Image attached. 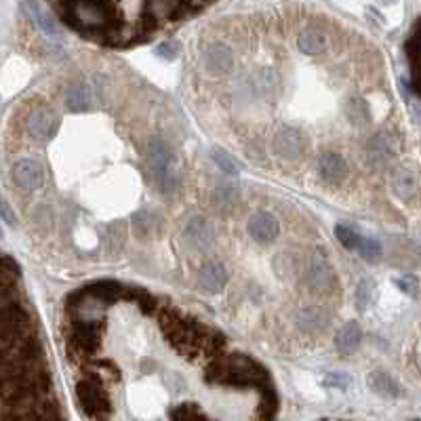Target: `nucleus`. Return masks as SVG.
Segmentation results:
<instances>
[{
    "instance_id": "bb28decb",
    "label": "nucleus",
    "mask_w": 421,
    "mask_h": 421,
    "mask_svg": "<svg viewBox=\"0 0 421 421\" xmlns=\"http://www.w3.org/2000/svg\"><path fill=\"white\" fill-rule=\"evenodd\" d=\"M177 49H179V47H177L175 42H165V44L158 47L156 53H158L160 57H165V59H175V57H177Z\"/></svg>"
},
{
    "instance_id": "9b49d317",
    "label": "nucleus",
    "mask_w": 421,
    "mask_h": 421,
    "mask_svg": "<svg viewBox=\"0 0 421 421\" xmlns=\"http://www.w3.org/2000/svg\"><path fill=\"white\" fill-rule=\"evenodd\" d=\"M318 169H320L322 179L329 181V183H339L347 175V165H345L343 156H339L335 152L322 154L320 160H318Z\"/></svg>"
},
{
    "instance_id": "f03ea898",
    "label": "nucleus",
    "mask_w": 421,
    "mask_h": 421,
    "mask_svg": "<svg viewBox=\"0 0 421 421\" xmlns=\"http://www.w3.org/2000/svg\"><path fill=\"white\" fill-rule=\"evenodd\" d=\"M76 396H79V402L87 415L101 417V415L110 413V400L104 392V383H97L93 379H85L79 383Z\"/></svg>"
},
{
    "instance_id": "cd10ccee",
    "label": "nucleus",
    "mask_w": 421,
    "mask_h": 421,
    "mask_svg": "<svg viewBox=\"0 0 421 421\" xmlns=\"http://www.w3.org/2000/svg\"><path fill=\"white\" fill-rule=\"evenodd\" d=\"M0 215H3L5 217V222L7 224H15V215H13V210L9 208V202L7 200H3V198H0Z\"/></svg>"
},
{
    "instance_id": "1a4fd4ad",
    "label": "nucleus",
    "mask_w": 421,
    "mask_h": 421,
    "mask_svg": "<svg viewBox=\"0 0 421 421\" xmlns=\"http://www.w3.org/2000/svg\"><path fill=\"white\" fill-rule=\"evenodd\" d=\"M124 291H126V287L116 283V280H99V283H93L89 287H85V293L91 299H95V302H99L104 306L124 297Z\"/></svg>"
},
{
    "instance_id": "aec40b11",
    "label": "nucleus",
    "mask_w": 421,
    "mask_h": 421,
    "mask_svg": "<svg viewBox=\"0 0 421 421\" xmlns=\"http://www.w3.org/2000/svg\"><path fill=\"white\" fill-rule=\"evenodd\" d=\"M26 9L28 11H32V15H34V22H38L40 24V28L51 36V38H59V30L55 28V24H53V17H49V15H44L42 11H40V7L38 5H26Z\"/></svg>"
},
{
    "instance_id": "7ed1b4c3",
    "label": "nucleus",
    "mask_w": 421,
    "mask_h": 421,
    "mask_svg": "<svg viewBox=\"0 0 421 421\" xmlns=\"http://www.w3.org/2000/svg\"><path fill=\"white\" fill-rule=\"evenodd\" d=\"M247 230H249V236H251L255 242L267 245V242H272V240L278 236L280 226H278V220H276L272 213H265V210H263V213H255V215L249 220Z\"/></svg>"
},
{
    "instance_id": "a878e982",
    "label": "nucleus",
    "mask_w": 421,
    "mask_h": 421,
    "mask_svg": "<svg viewBox=\"0 0 421 421\" xmlns=\"http://www.w3.org/2000/svg\"><path fill=\"white\" fill-rule=\"evenodd\" d=\"M369 299H371V283H369V280H363V283L356 287V304H358V308L365 310Z\"/></svg>"
},
{
    "instance_id": "f8f14e48",
    "label": "nucleus",
    "mask_w": 421,
    "mask_h": 421,
    "mask_svg": "<svg viewBox=\"0 0 421 421\" xmlns=\"http://www.w3.org/2000/svg\"><path fill=\"white\" fill-rule=\"evenodd\" d=\"M369 388L375 394L383 396V398H398V396H402L400 383L394 377H390L388 373H383V371H375V373L369 375Z\"/></svg>"
},
{
    "instance_id": "5701e85b",
    "label": "nucleus",
    "mask_w": 421,
    "mask_h": 421,
    "mask_svg": "<svg viewBox=\"0 0 421 421\" xmlns=\"http://www.w3.org/2000/svg\"><path fill=\"white\" fill-rule=\"evenodd\" d=\"M404 51H406V57L411 59L413 72L417 74V67H419V34H417V26H415L413 34L408 36V40L404 44Z\"/></svg>"
},
{
    "instance_id": "2eb2a0df",
    "label": "nucleus",
    "mask_w": 421,
    "mask_h": 421,
    "mask_svg": "<svg viewBox=\"0 0 421 421\" xmlns=\"http://www.w3.org/2000/svg\"><path fill=\"white\" fill-rule=\"evenodd\" d=\"M152 165H154V173H156V179L158 181H167L169 179V175H171V152L167 150V146L165 144H160V142H156V144H152Z\"/></svg>"
},
{
    "instance_id": "f3484780",
    "label": "nucleus",
    "mask_w": 421,
    "mask_h": 421,
    "mask_svg": "<svg viewBox=\"0 0 421 421\" xmlns=\"http://www.w3.org/2000/svg\"><path fill=\"white\" fill-rule=\"evenodd\" d=\"M171 421H210L206 419V415L198 408V404L194 402H183L177 404L171 413H169Z\"/></svg>"
},
{
    "instance_id": "39448f33",
    "label": "nucleus",
    "mask_w": 421,
    "mask_h": 421,
    "mask_svg": "<svg viewBox=\"0 0 421 421\" xmlns=\"http://www.w3.org/2000/svg\"><path fill=\"white\" fill-rule=\"evenodd\" d=\"M198 283H200V289L206 293H220L228 283V270L220 261H208L200 270Z\"/></svg>"
},
{
    "instance_id": "ddd939ff",
    "label": "nucleus",
    "mask_w": 421,
    "mask_h": 421,
    "mask_svg": "<svg viewBox=\"0 0 421 421\" xmlns=\"http://www.w3.org/2000/svg\"><path fill=\"white\" fill-rule=\"evenodd\" d=\"M232 65V53L224 44H215L206 51V67L210 72H228Z\"/></svg>"
},
{
    "instance_id": "9d476101",
    "label": "nucleus",
    "mask_w": 421,
    "mask_h": 421,
    "mask_svg": "<svg viewBox=\"0 0 421 421\" xmlns=\"http://www.w3.org/2000/svg\"><path fill=\"white\" fill-rule=\"evenodd\" d=\"M274 148L280 156L285 158H299L302 150H304V139L297 131L293 129H285L280 131L274 139Z\"/></svg>"
},
{
    "instance_id": "4be33fe9",
    "label": "nucleus",
    "mask_w": 421,
    "mask_h": 421,
    "mask_svg": "<svg viewBox=\"0 0 421 421\" xmlns=\"http://www.w3.org/2000/svg\"><path fill=\"white\" fill-rule=\"evenodd\" d=\"M358 251L363 253V257H365L367 261H377V259L381 257V245H379V240H375V238H361Z\"/></svg>"
},
{
    "instance_id": "6ab92c4d",
    "label": "nucleus",
    "mask_w": 421,
    "mask_h": 421,
    "mask_svg": "<svg viewBox=\"0 0 421 421\" xmlns=\"http://www.w3.org/2000/svg\"><path fill=\"white\" fill-rule=\"evenodd\" d=\"M276 406H278V400H276V394L272 388L263 390V400L257 408V421H274V415H276Z\"/></svg>"
},
{
    "instance_id": "6e6552de",
    "label": "nucleus",
    "mask_w": 421,
    "mask_h": 421,
    "mask_svg": "<svg viewBox=\"0 0 421 421\" xmlns=\"http://www.w3.org/2000/svg\"><path fill=\"white\" fill-rule=\"evenodd\" d=\"M361 343H363V331L356 320L343 324L335 335V347L339 349V354H345V356L354 354L361 347Z\"/></svg>"
},
{
    "instance_id": "dca6fc26",
    "label": "nucleus",
    "mask_w": 421,
    "mask_h": 421,
    "mask_svg": "<svg viewBox=\"0 0 421 421\" xmlns=\"http://www.w3.org/2000/svg\"><path fill=\"white\" fill-rule=\"evenodd\" d=\"M308 280L312 283V287H327L331 280V267L322 257H312L308 263Z\"/></svg>"
},
{
    "instance_id": "f257e3e1",
    "label": "nucleus",
    "mask_w": 421,
    "mask_h": 421,
    "mask_svg": "<svg viewBox=\"0 0 421 421\" xmlns=\"http://www.w3.org/2000/svg\"><path fill=\"white\" fill-rule=\"evenodd\" d=\"M204 379L208 383L232 386V388H259V390L272 388L267 371L257 361L245 354H232L217 361L215 365H210Z\"/></svg>"
},
{
    "instance_id": "4468645a",
    "label": "nucleus",
    "mask_w": 421,
    "mask_h": 421,
    "mask_svg": "<svg viewBox=\"0 0 421 421\" xmlns=\"http://www.w3.org/2000/svg\"><path fill=\"white\" fill-rule=\"evenodd\" d=\"M91 104V91L85 83H76L67 89L65 95V106L69 112H85Z\"/></svg>"
},
{
    "instance_id": "0eeeda50",
    "label": "nucleus",
    "mask_w": 421,
    "mask_h": 421,
    "mask_svg": "<svg viewBox=\"0 0 421 421\" xmlns=\"http://www.w3.org/2000/svg\"><path fill=\"white\" fill-rule=\"evenodd\" d=\"M13 179H15V183H17L19 188H24V190H36V188L42 185L44 175H42V169H40L38 163L26 158V160H19V163L13 167Z\"/></svg>"
},
{
    "instance_id": "412c9836",
    "label": "nucleus",
    "mask_w": 421,
    "mask_h": 421,
    "mask_svg": "<svg viewBox=\"0 0 421 421\" xmlns=\"http://www.w3.org/2000/svg\"><path fill=\"white\" fill-rule=\"evenodd\" d=\"M213 160H215V165H217L224 173H228V175H238V171H240V165H238L228 152H224V150H215V152H213Z\"/></svg>"
},
{
    "instance_id": "b1692460",
    "label": "nucleus",
    "mask_w": 421,
    "mask_h": 421,
    "mask_svg": "<svg viewBox=\"0 0 421 421\" xmlns=\"http://www.w3.org/2000/svg\"><path fill=\"white\" fill-rule=\"evenodd\" d=\"M335 234H337L339 242H341L345 249H358L361 236H358L354 230H349V228H345V226H337V228H335Z\"/></svg>"
},
{
    "instance_id": "20e7f679",
    "label": "nucleus",
    "mask_w": 421,
    "mask_h": 421,
    "mask_svg": "<svg viewBox=\"0 0 421 421\" xmlns=\"http://www.w3.org/2000/svg\"><path fill=\"white\" fill-rule=\"evenodd\" d=\"M99 327L101 324H87V322H76L74 333H72V347L79 349L83 354H95L101 343L99 337Z\"/></svg>"
},
{
    "instance_id": "423d86ee",
    "label": "nucleus",
    "mask_w": 421,
    "mask_h": 421,
    "mask_svg": "<svg viewBox=\"0 0 421 421\" xmlns=\"http://www.w3.org/2000/svg\"><path fill=\"white\" fill-rule=\"evenodd\" d=\"M59 126V118L55 116V112L51 110H36L30 118H28V131L32 133V137L36 139H51L55 135Z\"/></svg>"
},
{
    "instance_id": "a211bd4d",
    "label": "nucleus",
    "mask_w": 421,
    "mask_h": 421,
    "mask_svg": "<svg viewBox=\"0 0 421 421\" xmlns=\"http://www.w3.org/2000/svg\"><path fill=\"white\" fill-rule=\"evenodd\" d=\"M299 49L304 53H310V55H316L324 49V34H320L318 30H304L299 34V40H297Z\"/></svg>"
},
{
    "instance_id": "393cba45",
    "label": "nucleus",
    "mask_w": 421,
    "mask_h": 421,
    "mask_svg": "<svg viewBox=\"0 0 421 421\" xmlns=\"http://www.w3.org/2000/svg\"><path fill=\"white\" fill-rule=\"evenodd\" d=\"M322 381H324V386L337 388V390H347L349 386H352V379H349V375H345V373H331Z\"/></svg>"
}]
</instances>
